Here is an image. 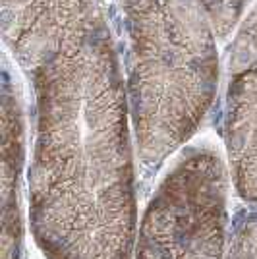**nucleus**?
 <instances>
[{
	"label": "nucleus",
	"instance_id": "obj_1",
	"mask_svg": "<svg viewBox=\"0 0 257 259\" xmlns=\"http://www.w3.org/2000/svg\"><path fill=\"white\" fill-rule=\"evenodd\" d=\"M31 76L37 246L47 259H134L140 228L128 91L97 2Z\"/></svg>",
	"mask_w": 257,
	"mask_h": 259
},
{
	"label": "nucleus",
	"instance_id": "obj_2",
	"mask_svg": "<svg viewBox=\"0 0 257 259\" xmlns=\"http://www.w3.org/2000/svg\"><path fill=\"white\" fill-rule=\"evenodd\" d=\"M122 16L134 143L153 172L190 141L213 107L217 37L199 0H122Z\"/></svg>",
	"mask_w": 257,
	"mask_h": 259
},
{
	"label": "nucleus",
	"instance_id": "obj_3",
	"mask_svg": "<svg viewBox=\"0 0 257 259\" xmlns=\"http://www.w3.org/2000/svg\"><path fill=\"white\" fill-rule=\"evenodd\" d=\"M228 180L211 147L184 149L143 211L134 259H225Z\"/></svg>",
	"mask_w": 257,
	"mask_h": 259
},
{
	"label": "nucleus",
	"instance_id": "obj_4",
	"mask_svg": "<svg viewBox=\"0 0 257 259\" xmlns=\"http://www.w3.org/2000/svg\"><path fill=\"white\" fill-rule=\"evenodd\" d=\"M225 143L236 194L257 205V8L238 29L228 54Z\"/></svg>",
	"mask_w": 257,
	"mask_h": 259
},
{
	"label": "nucleus",
	"instance_id": "obj_5",
	"mask_svg": "<svg viewBox=\"0 0 257 259\" xmlns=\"http://www.w3.org/2000/svg\"><path fill=\"white\" fill-rule=\"evenodd\" d=\"M95 0H0L2 37L12 56L33 74L85 18Z\"/></svg>",
	"mask_w": 257,
	"mask_h": 259
},
{
	"label": "nucleus",
	"instance_id": "obj_6",
	"mask_svg": "<svg viewBox=\"0 0 257 259\" xmlns=\"http://www.w3.org/2000/svg\"><path fill=\"white\" fill-rule=\"evenodd\" d=\"M2 83V259H23L22 174L25 164V124L20 87L4 66Z\"/></svg>",
	"mask_w": 257,
	"mask_h": 259
},
{
	"label": "nucleus",
	"instance_id": "obj_7",
	"mask_svg": "<svg viewBox=\"0 0 257 259\" xmlns=\"http://www.w3.org/2000/svg\"><path fill=\"white\" fill-rule=\"evenodd\" d=\"M225 259H257V205L236 215Z\"/></svg>",
	"mask_w": 257,
	"mask_h": 259
},
{
	"label": "nucleus",
	"instance_id": "obj_8",
	"mask_svg": "<svg viewBox=\"0 0 257 259\" xmlns=\"http://www.w3.org/2000/svg\"><path fill=\"white\" fill-rule=\"evenodd\" d=\"M251 0H199L217 41H226L240 25Z\"/></svg>",
	"mask_w": 257,
	"mask_h": 259
}]
</instances>
